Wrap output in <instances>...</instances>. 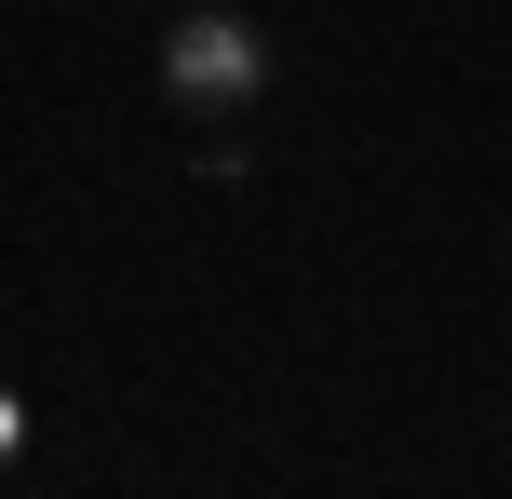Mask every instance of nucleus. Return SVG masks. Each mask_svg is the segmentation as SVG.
Wrapping results in <instances>:
<instances>
[{
	"label": "nucleus",
	"instance_id": "f03ea898",
	"mask_svg": "<svg viewBox=\"0 0 512 499\" xmlns=\"http://www.w3.org/2000/svg\"><path fill=\"white\" fill-rule=\"evenodd\" d=\"M27 473V405H14V378H0V486Z\"/></svg>",
	"mask_w": 512,
	"mask_h": 499
},
{
	"label": "nucleus",
	"instance_id": "f257e3e1",
	"mask_svg": "<svg viewBox=\"0 0 512 499\" xmlns=\"http://www.w3.org/2000/svg\"><path fill=\"white\" fill-rule=\"evenodd\" d=\"M270 81H283L270 27H256V14H230V0H189V14L162 27V95H176L189 122H243Z\"/></svg>",
	"mask_w": 512,
	"mask_h": 499
}]
</instances>
